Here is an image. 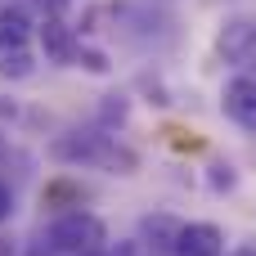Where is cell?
I'll use <instances>...</instances> for the list:
<instances>
[{
    "instance_id": "3",
    "label": "cell",
    "mask_w": 256,
    "mask_h": 256,
    "mask_svg": "<svg viewBox=\"0 0 256 256\" xmlns=\"http://www.w3.org/2000/svg\"><path fill=\"white\" fill-rule=\"evenodd\" d=\"M36 36H40V54H45L50 63H58V68H76V54H81V36H76V27H68L58 14H50V18L36 27Z\"/></svg>"
},
{
    "instance_id": "9",
    "label": "cell",
    "mask_w": 256,
    "mask_h": 256,
    "mask_svg": "<svg viewBox=\"0 0 256 256\" xmlns=\"http://www.w3.org/2000/svg\"><path fill=\"white\" fill-rule=\"evenodd\" d=\"M32 72H36V58L27 54V45L0 50V76H9V81H22V76H32Z\"/></svg>"
},
{
    "instance_id": "13",
    "label": "cell",
    "mask_w": 256,
    "mask_h": 256,
    "mask_svg": "<svg viewBox=\"0 0 256 256\" xmlns=\"http://www.w3.org/2000/svg\"><path fill=\"white\" fill-rule=\"evenodd\" d=\"M9 216H14V189H9V184L0 180V225H4Z\"/></svg>"
},
{
    "instance_id": "15",
    "label": "cell",
    "mask_w": 256,
    "mask_h": 256,
    "mask_svg": "<svg viewBox=\"0 0 256 256\" xmlns=\"http://www.w3.org/2000/svg\"><path fill=\"white\" fill-rule=\"evenodd\" d=\"M117 256H140V252H135V248H122V252H117Z\"/></svg>"
},
{
    "instance_id": "5",
    "label": "cell",
    "mask_w": 256,
    "mask_h": 256,
    "mask_svg": "<svg viewBox=\"0 0 256 256\" xmlns=\"http://www.w3.org/2000/svg\"><path fill=\"white\" fill-rule=\"evenodd\" d=\"M171 252L176 256H220L225 252V234L216 225H207V220H194V225H180Z\"/></svg>"
},
{
    "instance_id": "2",
    "label": "cell",
    "mask_w": 256,
    "mask_h": 256,
    "mask_svg": "<svg viewBox=\"0 0 256 256\" xmlns=\"http://www.w3.org/2000/svg\"><path fill=\"white\" fill-rule=\"evenodd\" d=\"M45 243L50 252H63V256H90L99 243H104V225L90 216V212H58L45 230Z\"/></svg>"
},
{
    "instance_id": "8",
    "label": "cell",
    "mask_w": 256,
    "mask_h": 256,
    "mask_svg": "<svg viewBox=\"0 0 256 256\" xmlns=\"http://www.w3.org/2000/svg\"><path fill=\"white\" fill-rule=\"evenodd\" d=\"M176 234H180V220H171V216H144V238H148V248L171 252V248H176Z\"/></svg>"
},
{
    "instance_id": "1",
    "label": "cell",
    "mask_w": 256,
    "mask_h": 256,
    "mask_svg": "<svg viewBox=\"0 0 256 256\" xmlns=\"http://www.w3.org/2000/svg\"><path fill=\"white\" fill-rule=\"evenodd\" d=\"M50 158L63 162V166H112V171H122V176L135 171V153L122 148V144H117L108 130H99V126L58 135V140L50 144Z\"/></svg>"
},
{
    "instance_id": "17",
    "label": "cell",
    "mask_w": 256,
    "mask_h": 256,
    "mask_svg": "<svg viewBox=\"0 0 256 256\" xmlns=\"http://www.w3.org/2000/svg\"><path fill=\"white\" fill-rule=\"evenodd\" d=\"M90 256H94V252H90Z\"/></svg>"
},
{
    "instance_id": "11",
    "label": "cell",
    "mask_w": 256,
    "mask_h": 256,
    "mask_svg": "<svg viewBox=\"0 0 256 256\" xmlns=\"http://www.w3.org/2000/svg\"><path fill=\"white\" fill-rule=\"evenodd\" d=\"M76 68H86V72H108L112 63H108V54H104V50H90V45H81V54H76Z\"/></svg>"
},
{
    "instance_id": "12",
    "label": "cell",
    "mask_w": 256,
    "mask_h": 256,
    "mask_svg": "<svg viewBox=\"0 0 256 256\" xmlns=\"http://www.w3.org/2000/svg\"><path fill=\"white\" fill-rule=\"evenodd\" d=\"M234 184H238L234 166H230V162H216V166H212V189L220 194V189H234Z\"/></svg>"
},
{
    "instance_id": "16",
    "label": "cell",
    "mask_w": 256,
    "mask_h": 256,
    "mask_svg": "<svg viewBox=\"0 0 256 256\" xmlns=\"http://www.w3.org/2000/svg\"><path fill=\"white\" fill-rule=\"evenodd\" d=\"M238 256H256V252H238Z\"/></svg>"
},
{
    "instance_id": "14",
    "label": "cell",
    "mask_w": 256,
    "mask_h": 256,
    "mask_svg": "<svg viewBox=\"0 0 256 256\" xmlns=\"http://www.w3.org/2000/svg\"><path fill=\"white\" fill-rule=\"evenodd\" d=\"M36 4H40V9H50V14H58V9H63V4H72V0H36Z\"/></svg>"
},
{
    "instance_id": "4",
    "label": "cell",
    "mask_w": 256,
    "mask_h": 256,
    "mask_svg": "<svg viewBox=\"0 0 256 256\" xmlns=\"http://www.w3.org/2000/svg\"><path fill=\"white\" fill-rule=\"evenodd\" d=\"M220 108L234 126L256 130V81L252 76H230L225 90H220Z\"/></svg>"
},
{
    "instance_id": "10",
    "label": "cell",
    "mask_w": 256,
    "mask_h": 256,
    "mask_svg": "<svg viewBox=\"0 0 256 256\" xmlns=\"http://www.w3.org/2000/svg\"><path fill=\"white\" fill-rule=\"evenodd\" d=\"M126 94H104V104H99V130H108V126H122L126 122Z\"/></svg>"
},
{
    "instance_id": "7",
    "label": "cell",
    "mask_w": 256,
    "mask_h": 256,
    "mask_svg": "<svg viewBox=\"0 0 256 256\" xmlns=\"http://www.w3.org/2000/svg\"><path fill=\"white\" fill-rule=\"evenodd\" d=\"M32 14L22 4H0V50H14V45H27L32 36Z\"/></svg>"
},
{
    "instance_id": "6",
    "label": "cell",
    "mask_w": 256,
    "mask_h": 256,
    "mask_svg": "<svg viewBox=\"0 0 256 256\" xmlns=\"http://www.w3.org/2000/svg\"><path fill=\"white\" fill-rule=\"evenodd\" d=\"M220 54L230 58V63H252L256 58V22L252 18H230L225 27H220Z\"/></svg>"
}]
</instances>
